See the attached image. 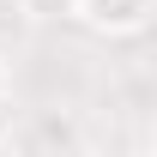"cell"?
I'll return each instance as SVG.
<instances>
[{"label": "cell", "instance_id": "1", "mask_svg": "<svg viewBox=\"0 0 157 157\" xmlns=\"http://www.w3.org/2000/svg\"><path fill=\"white\" fill-rule=\"evenodd\" d=\"M151 12H157V0H78V18L97 36H133L151 24Z\"/></svg>", "mask_w": 157, "mask_h": 157}, {"label": "cell", "instance_id": "2", "mask_svg": "<svg viewBox=\"0 0 157 157\" xmlns=\"http://www.w3.org/2000/svg\"><path fill=\"white\" fill-rule=\"evenodd\" d=\"M18 12L36 24H60V18H78V0H18Z\"/></svg>", "mask_w": 157, "mask_h": 157}, {"label": "cell", "instance_id": "3", "mask_svg": "<svg viewBox=\"0 0 157 157\" xmlns=\"http://www.w3.org/2000/svg\"><path fill=\"white\" fill-rule=\"evenodd\" d=\"M0 157H30V151H24V145H18L12 133H0Z\"/></svg>", "mask_w": 157, "mask_h": 157}, {"label": "cell", "instance_id": "4", "mask_svg": "<svg viewBox=\"0 0 157 157\" xmlns=\"http://www.w3.org/2000/svg\"><path fill=\"white\" fill-rule=\"evenodd\" d=\"M151 157H157V127H151Z\"/></svg>", "mask_w": 157, "mask_h": 157}, {"label": "cell", "instance_id": "5", "mask_svg": "<svg viewBox=\"0 0 157 157\" xmlns=\"http://www.w3.org/2000/svg\"><path fill=\"white\" fill-rule=\"evenodd\" d=\"M0 85H6V73H0Z\"/></svg>", "mask_w": 157, "mask_h": 157}]
</instances>
